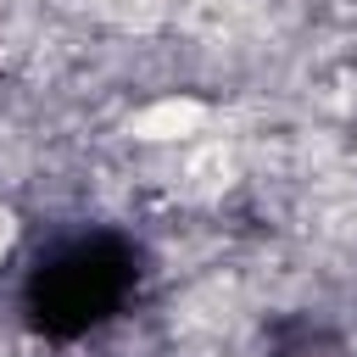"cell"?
Returning <instances> with one entry per match:
<instances>
[{"mask_svg": "<svg viewBox=\"0 0 357 357\" xmlns=\"http://www.w3.org/2000/svg\"><path fill=\"white\" fill-rule=\"evenodd\" d=\"M0 251H6V229H0Z\"/></svg>", "mask_w": 357, "mask_h": 357, "instance_id": "6da1fadb", "label": "cell"}]
</instances>
